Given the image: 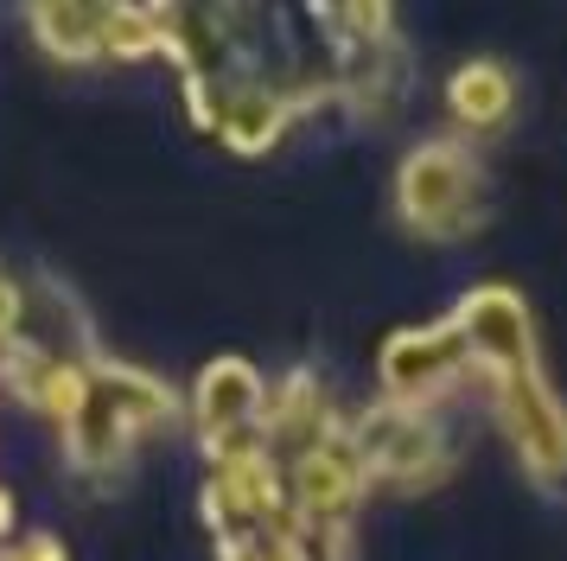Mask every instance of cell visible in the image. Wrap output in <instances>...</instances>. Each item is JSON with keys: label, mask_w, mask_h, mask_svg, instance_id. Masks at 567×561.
Segmentation results:
<instances>
[{"label": "cell", "mask_w": 567, "mask_h": 561, "mask_svg": "<svg viewBox=\"0 0 567 561\" xmlns=\"http://www.w3.org/2000/svg\"><path fill=\"white\" fill-rule=\"evenodd\" d=\"M179 415L173 402V389L147 370H134V364H115V357H90V382H83V402L78 415L64 421V459L78 466V472H115L128 447L141 434L166 428Z\"/></svg>", "instance_id": "cell-1"}, {"label": "cell", "mask_w": 567, "mask_h": 561, "mask_svg": "<svg viewBox=\"0 0 567 561\" xmlns=\"http://www.w3.org/2000/svg\"><path fill=\"white\" fill-rule=\"evenodd\" d=\"M395 211L421 243H460L485 224V173L465 141H421L395 173Z\"/></svg>", "instance_id": "cell-2"}, {"label": "cell", "mask_w": 567, "mask_h": 561, "mask_svg": "<svg viewBox=\"0 0 567 561\" xmlns=\"http://www.w3.org/2000/svg\"><path fill=\"white\" fill-rule=\"evenodd\" d=\"M344 440L358 453L370 484H395V491H427L453 472V447L440 415H414V408H363L358 421H344Z\"/></svg>", "instance_id": "cell-3"}, {"label": "cell", "mask_w": 567, "mask_h": 561, "mask_svg": "<svg viewBox=\"0 0 567 561\" xmlns=\"http://www.w3.org/2000/svg\"><path fill=\"white\" fill-rule=\"evenodd\" d=\"M491 408L504 421L516 466L542 484V491H567V402L548 389L542 370H516V377L485 382Z\"/></svg>", "instance_id": "cell-4"}, {"label": "cell", "mask_w": 567, "mask_h": 561, "mask_svg": "<svg viewBox=\"0 0 567 561\" xmlns=\"http://www.w3.org/2000/svg\"><path fill=\"white\" fill-rule=\"evenodd\" d=\"M377 370H383V402L389 408H414V415H434V402H446L460 382L478 377L453 319L395 332V338L383 345V364H377Z\"/></svg>", "instance_id": "cell-5"}, {"label": "cell", "mask_w": 567, "mask_h": 561, "mask_svg": "<svg viewBox=\"0 0 567 561\" xmlns=\"http://www.w3.org/2000/svg\"><path fill=\"white\" fill-rule=\"evenodd\" d=\"M465 351H472V370L478 382H497V377H516V370H542L536 357V326H529V306L516 300V287H472L453 313Z\"/></svg>", "instance_id": "cell-6"}, {"label": "cell", "mask_w": 567, "mask_h": 561, "mask_svg": "<svg viewBox=\"0 0 567 561\" xmlns=\"http://www.w3.org/2000/svg\"><path fill=\"white\" fill-rule=\"evenodd\" d=\"M261 408H268V382L249 357H217L198 370L192 389V428L205 440V453H236L261 440Z\"/></svg>", "instance_id": "cell-7"}, {"label": "cell", "mask_w": 567, "mask_h": 561, "mask_svg": "<svg viewBox=\"0 0 567 561\" xmlns=\"http://www.w3.org/2000/svg\"><path fill=\"white\" fill-rule=\"evenodd\" d=\"M363 491H370V479H363V466H358L344 434L287 466V498H293V517L300 523H338V530H351Z\"/></svg>", "instance_id": "cell-8"}, {"label": "cell", "mask_w": 567, "mask_h": 561, "mask_svg": "<svg viewBox=\"0 0 567 561\" xmlns=\"http://www.w3.org/2000/svg\"><path fill=\"white\" fill-rule=\"evenodd\" d=\"M344 434V415L332 408L326 396V382L312 377V370H293L281 389H268V408H261V440H268V453L293 466V459H307L312 447H326Z\"/></svg>", "instance_id": "cell-9"}, {"label": "cell", "mask_w": 567, "mask_h": 561, "mask_svg": "<svg viewBox=\"0 0 567 561\" xmlns=\"http://www.w3.org/2000/svg\"><path fill=\"white\" fill-rule=\"evenodd\" d=\"M300 109H293V96L281 90V76H243V83H230V102H224V147L243 153V160H261V153L275 147L287 134V122H293Z\"/></svg>", "instance_id": "cell-10"}, {"label": "cell", "mask_w": 567, "mask_h": 561, "mask_svg": "<svg viewBox=\"0 0 567 561\" xmlns=\"http://www.w3.org/2000/svg\"><path fill=\"white\" fill-rule=\"evenodd\" d=\"M446 109L465 134H491V128L511 122L516 109V76L497 64V58H465L453 83H446Z\"/></svg>", "instance_id": "cell-11"}, {"label": "cell", "mask_w": 567, "mask_h": 561, "mask_svg": "<svg viewBox=\"0 0 567 561\" xmlns=\"http://www.w3.org/2000/svg\"><path fill=\"white\" fill-rule=\"evenodd\" d=\"M103 13L109 7H83V0H58V7H32L27 26L32 39L64 58V64H96L103 58Z\"/></svg>", "instance_id": "cell-12"}, {"label": "cell", "mask_w": 567, "mask_h": 561, "mask_svg": "<svg viewBox=\"0 0 567 561\" xmlns=\"http://www.w3.org/2000/svg\"><path fill=\"white\" fill-rule=\"evenodd\" d=\"M103 58H115V64L166 58V20H159V7H109L103 13Z\"/></svg>", "instance_id": "cell-13"}, {"label": "cell", "mask_w": 567, "mask_h": 561, "mask_svg": "<svg viewBox=\"0 0 567 561\" xmlns=\"http://www.w3.org/2000/svg\"><path fill=\"white\" fill-rule=\"evenodd\" d=\"M217 561H307L300 555V523L275 517V523H256V530L217 536Z\"/></svg>", "instance_id": "cell-14"}, {"label": "cell", "mask_w": 567, "mask_h": 561, "mask_svg": "<svg viewBox=\"0 0 567 561\" xmlns=\"http://www.w3.org/2000/svg\"><path fill=\"white\" fill-rule=\"evenodd\" d=\"M20 332H27V294H20V280L0 275V351H7Z\"/></svg>", "instance_id": "cell-15"}, {"label": "cell", "mask_w": 567, "mask_h": 561, "mask_svg": "<svg viewBox=\"0 0 567 561\" xmlns=\"http://www.w3.org/2000/svg\"><path fill=\"white\" fill-rule=\"evenodd\" d=\"M0 561H71V549H64L58 536H27V542L0 549Z\"/></svg>", "instance_id": "cell-16"}, {"label": "cell", "mask_w": 567, "mask_h": 561, "mask_svg": "<svg viewBox=\"0 0 567 561\" xmlns=\"http://www.w3.org/2000/svg\"><path fill=\"white\" fill-rule=\"evenodd\" d=\"M7 536H13V491L0 484V549H7Z\"/></svg>", "instance_id": "cell-17"}]
</instances>
